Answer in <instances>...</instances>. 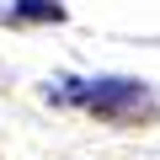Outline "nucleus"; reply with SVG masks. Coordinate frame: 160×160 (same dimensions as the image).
<instances>
[{
    "instance_id": "obj_1",
    "label": "nucleus",
    "mask_w": 160,
    "mask_h": 160,
    "mask_svg": "<svg viewBox=\"0 0 160 160\" xmlns=\"http://www.w3.org/2000/svg\"><path fill=\"white\" fill-rule=\"evenodd\" d=\"M48 102H64V107H80L102 123H139L155 112V96L144 80L133 75H91V80H59L48 86Z\"/></svg>"
},
{
    "instance_id": "obj_2",
    "label": "nucleus",
    "mask_w": 160,
    "mask_h": 160,
    "mask_svg": "<svg viewBox=\"0 0 160 160\" xmlns=\"http://www.w3.org/2000/svg\"><path fill=\"white\" fill-rule=\"evenodd\" d=\"M64 16H69L64 0H11V6L0 11L6 27H59Z\"/></svg>"
}]
</instances>
